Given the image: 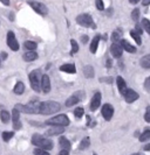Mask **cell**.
Instances as JSON below:
<instances>
[{
  "instance_id": "obj_1",
  "label": "cell",
  "mask_w": 150,
  "mask_h": 155,
  "mask_svg": "<svg viewBox=\"0 0 150 155\" xmlns=\"http://www.w3.org/2000/svg\"><path fill=\"white\" fill-rule=\"evenodd\" d=\"M32 143L35 147L42 148V149H46V150H51V149H53V147H54V143H53L52 140L47 139V138H44L40 134H33V137H32Z\"/></svg>"
},
{
  "instance_id": "obj_2",
  "label": "cell",
  "mask_w": 150,
  "mask_h": 155,
  "mask_svg": "<svg viewBox=\"0 0 150 155\" xmlns=\"http://www.w3.org/2000/svg\"><path fill=\"white\" fill-rule=\"evenodd\" d=\"M61 110V105L56 101H42L40 105V113L41 114H54L56 112H59Z\"/></svg>"
},
{
  "instance_id": "obj_3",
  "label": "cell",
  "mask_w": 150,
  "mask_h": 155,
  "mask_svg": "<svg viewBox=\"0 0 150 155\" xmlns=\"http://www.w3.org/2000/svg\"><path fill=\"white\" fill-rule=\"evenodd\" d=\"M41 78H42V75H41V71L39 69L33 70L31 74H30L31 87L34 91H37V92L41 91Z\"/></svg>"
},
{
  "instance_id": "obj_4",
  "label": "cell",
  "mask_w": 150,
  "mask_h": 155,
  "mask_svg": "<svg viewBox=\"0 0 150 155\" xmlns=\"http://www.w3.org/2000/svg\"><path fill=\"white\" fill-rule=\"evenodd\" d=\"M40 105L41 103L38 101H34L28 103L27 105H16V109H21L23 112L25 113H30V114H37L40 113Z\"/></svg>"
},
{
  "instance_id": "obj_5",
  "label": "cell",
  "mask_w": 150,
  "mask_h": 155,
  "mask_svg": "<svg viewBox=\"0 0 150 155\" xmlns=\"http://www.w3.org/2000/svg\"><path fill=\"white\" fill-rule=\"evenodd\" d=\"M69 119L66 114H59V116L53 117L52 119H48L46 121V125H49V126H68L69 125Z\"/></svg>"
},
{
  "instance_id": "obj_6",
  "label": "cell",
  "mask_w": 150,
  "mask_h": 155,
  "mask_svg": "<svg viewBox=\"0 0 150 155\" xmlns=\"http://www.w3.org/2000/svg\"><path fill=\"white\" fill-rule=\"evenodd\" d=\"M76 22L79 23L80 26L86 27V28H89V27L90 28H96L93 18L89 15V14H80V15H78Z\"/></svg>"
},
{
  "instance_id": "obj_7",
  "label": "cell",
  "mask_w": 150,
  "mask_h": 155,
  "mask_svg": "<svg viewBox=\"0 0 150 155\" xmlns=\"http://www.w3.org/2000/svg\"><path fill=\"white\" fill-rule=\"evenodd\" d=\"M28 5L31 6L38 14H40V15L45 16L48 14V8L46 7V5H44L42 2H39V1H32V0H30L28 1Z\"/></svg>"
},
{
  "instance_id": "obj_8",
  "label": "cell",
  "mask_w": 150,
  "mask_h": 155,
  "mask_svg": "<svg viewBox=\"0 0 150 155\" xmlns=\"http://www.w3.org/2000/svg\"><path fill=\"white\" fill-rule=\"evenodd\" d=\"M83 98H85V93L82 92V91H78V92L74 93L72 97H69V98L66 101V106L71 107V106H73V105L78 104L80 101H82Z\"/></svg>"
},
{
  "instance_id": "obj_9",
  "label": "cell",
  "mask_w": 150,
  "mask_h": 155,
  "mask_svg": "<svg viewBox=\"0 0 150 155\" xmlns=\"http://www.w3.org/2000/svg\"><path fill=\"white\" fill-rule=\"evenodd\" d=\"M7 45L13 51L19 50V42H18V40L16 39L14 33H13L12 31H9L7 33Z\"/></svg>"
},
{
  "instance_id": "obj_10",
  "label": "cell",
  "mask_w": 150,
  "mask_h": 155,
  "mask_svg": "<svg viewBox=\"0 0 150 155\" xmlns=\"http://www.w3.org/2000/svg\"><path fill=\"white\" fill-rule=\"evenodd\" d=\"M101 113H102V117L107 120V121H109L113 116H114V107H113V105L110 104H104L102 106V110H101Z\"/></svg>"
},
{
  "instance_id": "obj_11",
  "label": "cell",
  "mask_w": 150,
  "mask_h": 155,
  "mask_svg": "<svg viewBox=\"0 0 150 155\" xmlns=\"http://www.w3.org/2000/svg\"><path fill=\"white\" fill-rule=\"evenodd\" d=\"M123 96H124V99L128 104H131V103H134L135 101H137L140 98V94L136 91H134L133 89H127Z\"/></svg>"
},
{
  "instance_id": "obj_12",
  "label": "cell",
  "mask_w": 150,
  "mask_h": 155,
  "mask_svg": "<svg viewBox=\"0 0 150 155\" xmlns=\"http://www.w3.org/2000/svg\"><path fill=\"white\" fill-rule=\"evenodd\" d=\"M12 120H13V128L14 130H20L23 127V124L20 121V112L16 107H14L13 112H12Z\"/></svg>"
},
{
  "instance_id": "obj_13",
  "label": "cell",
  "mask_w": 150,
  "mask_h": 155,
  "mask_svg": "<svg viewBox=\"0 0 150 155\" xmlns=\"http://www.w3.org/2000/svg\"><path fill=\"white\" fill-rule=\"evenodd\" d=\"M122 53H123V48L121 46V43L113 42V45L110 46V54L113 55V57L120 58L122 56Z\"/></svg>"
},
{
  "instance_id": "obj_14",
  "label": "cell",
  "mask_w": 150,
  "mask_h": 155,
  "mask_svg": "<svg viewBox=\"0 0 150 155\" xmlns=\"http://www.w3.org/2000/svg\"><path fill=\"white\" fill-rule=\"evenodd\" d=\"M101 98H102V96L100 92H96L93 96V98L90 101V110L92 111H96L99 109V106L101 105Z\"/></svg>"
},
{
  "instance_id": "obj_15",
  "label": "cell",
  "mask_w": 150,
  "mask_h": 155,
  "mask_svg": "<svg viewBox=\"0 0 150 155\" xmlns=\"http://www.w3.org/2000/svg\"><path fill=\"white\" fill-rule=\"evenodd\" d=\"M41 90L45 93H48L51 91V81L48 75H42L41 78Z\"/></svg>"
},
{
  "instance_id": "obj_16",
  "label": "cell",
  "mask_w": 150,
  "mask_h": 155,
  "mask_svg": "<svg viewBox=\"0 0 150 155\" xmlns=\"http://www.w3.org/2000/svg\"><path fill=\"white\" fill-rule=\"evenodd\" d=\"M63 132H65V128H63V126H52V128H49L47 132H46V135H48V137L61 135Z\"/></svg>"
},
{
  "instance_id": "obj_17",
  "label": "cell",
  "mask_w": 150,
  "mask_h": 155,
  "mask_svg": "<svg viewBox=\"0 0 150 155\" xmlns=\"http://www.w3.org/2000/svg\"><path fill=\"white\" fill-rule=\"evenodd\" d=\"M120 43H121V46L123 48V50H126L127 53H131V54H133V53H136V47H134L133 45H130L127 40L122 39Z\"/></svg>"
},
{
  "instance_id": "obj_18",
  "label": "cell",
  "mask_w": 150,
  "mask_h": 155,
  "mask_svg": "<svg viewBox=\"0 0 150 155\" xmlns=\"http://www.w3.org/2000/svg\"><path fill=\"white\" fill-rule=\"evenodd\" d=\"M116 84H117L120 93H121V94H124V92H126V90H127V83L124 82L123 77L117 76V78H116Z\"/></svg>"
},
{
  "instance_id": "obj_19",
  "label": "cell",
  "mask_w": 150,
  "mask_h": 155,
  "mask_svg": "<svg viewBox=\"0 0 150 155\" xmlns=\"http://www.w3.org/2000/svg\"><path fill=\"white\" fill-rule=\"evenodd\" d=\"M59 145H60V148H61V149H67V150H71V147H72L71 141L67 139V138H65V137L59 138Z\"/></svg>"
},
{
  "instance_id": "obj_20",
  "label": "cell",
  "mask_w": 150,
  "mask_h": 155,
  "mask_svg": "<svg viewBox=\"0 0 150 155\" xmlns=\"http://www.w3.org/2000/svg\"><path fill=\"white\" fill-rule=\"evenodd\" d=\"M60 70L63 72H67V74H75L76 72V68L73 63H68V64H63L60 67Z\"/></svg>"
},
{
  "instance_id": "obj_21",
  "label": "cell",
  "mask_w": 150,
  "mask_h": 155,
  "mask_svg": "<svg viewBox=\"0 0 150 155\" xmlns=\"http://www.w3.org/2000/svg\"><path fill=\"white\" fill-rule=\"evenodd\" d=\"M37 58H38V54L34 50H30L28 53H25L24 54V60L26 62H32V61H34Z\"/></svg>"
},
{
  "instance_id": "obj_22",
  "label": "cell",
  "mask_w": 150,
  "mask_h": 155,
  "mask_svg": "<svg viewBox=\"0 0 150 155\" xmlns=\"http://www.w3.org/2000/svg\"><path fill=\"white\" fill-rule=\"evenodd\" d=\"M83 75H85L86 78H93L95 75L94 68H93L92 65H86V67L83 68Z\"/></svg>"
},
{
  "instance_id": "obj_23",
  "label": "cell",
  "mask_w": 150,
  "mask_h": 155,
  "mask_svg": "<svg viewBox=\"0 0 150 155\" xmlns=\"http://www.w3.org/2000/svg\"><path fill=\"white\" fill-rule=\"evenodd\" d=\"M140 64L144 69H150V54L143 56L142 58L140 60Z\"/></svg>"
},
{
  "instance_id": "obj_24",
  "label": "cell",
  "mask_w": 150,
  "mask_h": 155,
  "mask_svg": "<svg viewBox=\"0 0 150 155\" xmlns=\"http://www.w3.org/2000/svg\"><path fill=\"white\" fill-rule=\"evenodd\" d=\"M99 42H100V35H96L94 39L92 40V43H90V51H92V54L96 53L97 47H99Z\"/></svg>"
},
{
  "instance_id": "obj_25",
  "label": "cell",
  "mask_w": 150,
  "mask_h": 155,
  "mask_svg": "<svg viewBox=\"0 0 150 155\" xmlns=\"http://www.w3.org/2000/svg\"><path fill=\"white\" fill-rule=\"evenodd\" d=\"M13 92L16 94H23L25 92V84L23 82H18L13 89Z\"/></svg>"
},
{
  "instance_id": "obj_26",
  "label": "cell",
  "mask_w": 150,
  "mask_h": 155,
  "mask_svg": "<svg viewBox=\"0 0 150 155\" xmlns=\"http://www.w3.org/2000/svg\"><path fill=\"white\" fill-rule=\"evenodd\" d=\"M89 146H90V139L88 137H86V138H83V139L81 140V142H80L79 145V149L83 150V149H87Z\"/></svg>"
},
{
  "instance_id": "obj_27",
  "label": "cell",
  "mask_w": 150,
  "mask_h": 155,
  "mask_svg": "<svg viewBox=\"0 0 150 155\" xmlns=\"http://www.w3.org/2000/svg\"><path fill=\"white\" fill-rule=\"evenodd\" d=\"M0 119H1V121L4 124H7L8 121H9L11 117H9V113H8L6 110H1L0 111Z\"/></svg>"
},
{
  "instance_id": "obj_28",
  "label": "cell",
  "mask_w": 150,
  "mask_h": 155,
  "mask_svg": "<svg viewBox=\"0 0 150 155\" xmlns=\"http://www.w3.org/2000/svg\"><path fill=\"white\" fill-rule=\"evenodd\" d=\"M130 35H131V38L135 40V42H136V45H141L142 43V40H141V35L137 33V31L133 29V31H130Z\"/></svg>"
},
{
  "instance_id": "obj_29",
  "label": "cell",
  "mask_w": 150,
  "mask_h": 155,
  "mask_svg": "<svg viewBox=\"0 0 150 155\" xmlns=\"http://www.w3.org/2000/svg\"><path fill=\"white\" fill-rule=\"evenodd\" d=\"M140 141L141 142H144V141H148L150 140V128H145V131L140 135Z\"/></svg>"
},
{
  "instance_id": "obj_30",
  "label": "cell",
  "mask_w": 150,
  "mask_h": 155,
  "mask_svg": "<svg viewBox=\"0 0 150 155\" xmlns=\"http://www.w3.org/2000/svg\"><path fill=\"white\" fill-rule=\"evenodd\" d=\"M111 40H113V42L120 43L121 40H122V34H121V31H114V33H113V36H111Z\"/></svg>"
},
{
  "instance_id": "obj_31",
  "label": "cell",
  "mask_w": 150,
  "mask_h": 155,
  "mask_svg": "<svg viewBox=\"0 0 150 155\" xmlns=\"http://www.w3.org/2000/svg\"><path fill=\"white\" fill-rule=\"evenodd\" d=\"M24 47L26 49H28V50H35L38 46H37V43L33 42V41H26L24 43Z\"/></svg>"
},
{
  "instance_id": "obj_32",
  "label": "cell",
  "mask_w": 150,
  "mask_h": 155,
  "mask_svg": "<svg viewBox=\"0 0 150 155\" xmlns=\"http://www.w3.org/2000/svg\"><path fill=\"white\" fill-rule=\"evenodd\" d=\"M141 25H142L143 29L150 35V20H148V19H142V23Z\"/></svg>"
},
{
  "instance_id": "obj_33",
  "label": "cell",
  "mask_w": 150,
  "mask_h": 155,
  "mask_svg": "<svg viewBox=\"0 0 150 155\" xmlns=\"http://www.w3.org/2000/svg\"><path fill=\"white\" fill-rule=\"evenodd\" d=\"M71 45H72V50H71V55L76 54L79 51V46H78V42L75 40H71Z\"/></svg>"
},
{
  "instance_id": "obj_34",
  "label": "cell",
  "mask_w": 150,
  "mask_h": 155,
  "mask_svg": "<svg viewBox=\"0 0 150 155\" xmlns=\"http://www.w3.org/2000/svg\"><path fill=\"white\" fill-rule=\"evenodd\" d=\"M13 137H14V132H4L2 133V140H4L5 142L9 141Z\"/></svg>"
},
{
  "instance_id": "obj_35",
  "label": "cell",
  "mask_w": 150,
  "mask_h": 155,
  "mask_svg": "<svg viewBox=\"0 0 150 155\" xmlns=\"http://www.w3.org/2000/svg\"><path fill=\"white\" fill-rule=\"evenodd\" d=\"M85 114V110L83 107H78V109L74 110V116L76 118H81V117Z\"/></svg>"
},
{
  "instance_id": "obj_36",
  "label": "cell",
  "mask_w": 150,
  "mask_h": 155,
  "mask_svg": "<svg viewBox=\"0 0 150 155\" xmlns=\"http://www.w3.org/2000/svg\"><path fill=\"white\" fill-rule=\"evenodd\" d=\"M34 155H49L46 149H42V148H35L34 149Z\"/></svg>"
},
{
  "instance_id": "obj_37",
  "label": "cell",
  "mask_w": 150,
  "mask_h": 155,
  "mask_svg": "<svg viewBox=\"0 0 150 155\" xmlns=\"http://www.w3.org/2000/svg\"><path fill=\"white\" fill-rule=\"evenodd\" d=\"M131 19H133L134 21H137V20L140 19V9H138V8H135L134 11L131 12Z\"/></svg>"
},
{
  "instance_id": "obj_38",
  "label": "cell",
  "mask_w": 150,
  "mask_h": 155,
  "mask_svg": "<svg viewBox=\"0 0 150 155\" xmlns=\"http://www.w3.org/2000/svg\"><path fill=\"white\" fill-rule=\"evenodd\" d=\"M95 4H96V8L99 11H103L104 9V4H103L102 0H95Z\"/></svg>"
},
{
  "instance_id": "obj_39",
  "label": "cell",
  "mask_w": 150,
  "mask_h": 155,
  "mask_svg": "<svg viewBox=\"0 0 150 155\" xmlns=\"http://www.w3.org/2000/svg\"><path fill=\"white\" fill-rule=\"evenodd\" d=\"M144 120L147 121V123H150V105L147 107L145 110V114H144Z\"/></svg>"
},
{
  "instance_id": "obj_40",
  "label": "cell",
  "mask_w": 150,
  "mask_h": 155,
  "mask_svg": "<svg viewBox=\"0 0 150 155\" xmlns=\"http://www.w3.org/2000/svg\"><path fill=\"white\" fill-rule=\"evenodd\" d=\"M144 89L147 91H150V77H148L144 81Z\"/></svg>"
},
{
  "instance_id": "obj_41",
  "label": "cell",
  "mask_w": 150,
  "mask_h": 155,
  "mask_svg": "<svg viewBox=\"0 0 150 155\" xmlns=\"http://www.w3.org/2000/svg\"><path fill=\"white\" fill-rule=\"evenodd\" d=\"M141 27H142V25H136V29H135L140 35L142 34V28H141Z\"/></svg>"
},
{
  "instance_id": "obj_42",
  "label": "cell",
  "mask_w": 150,
  "mask_h": 155,
  "mask_svg": "<svg viewBox=\"0 0 150 155\" xmlns=\"http://www.w3.org/2000/svg\"><path fill=\"white\" fill-rule=\"evenodd\" d=\"M59 155H69V150H67V149H61Z\"/></svg>"
},
{
  "instance_id": "obj_43",
  "label": "cell",
  "mask_w": 150,
  "mask_h": 155,
  "mask_svg": "<svg viewBox=\"0 0 150 155\" xmlns=\"http://www.w3.org/2000/svg\"><path fill=\"white\" fill-rule=\"evenodd\" d=\"M101 81H104V83H111L113 78H111V77H108V78H101Z\"/></svg>"
},
{
  "instance_id": "obj_44",
  "label": "cell",
  "mask_w": 150,
  "mask_h": 155,
  "mask_svg": "<svg viewBox=\"0 0 150 155\" xmlns=\"http://www.w3.org/2000/svg\"><path fill=\"white\" fill-rule=\"evenodd\" d=\"M0 57H1V60H6V58H7V53L2 51V53H1V55H0Z\"/></svg>"
},
{
  "instance_id": "obj_45",
  "label": "cell",
  "mask_w": 150,
  "mask_h": 155,
  "mask_svg": "<svg viewBox=\"0 0 150 155\" xmlns=\"http://www.w3.org/2000/svg\"><path fill=\"white\" fill-rule=\"evenodd\" d=\"M142 5H143V6H149L150 0H142Z\"/></svg>"
},
{
  "instance_id": "obj_46",
  "label": "cell",
  "mask_w": 150,
  "mask_h": 155,
  "mask_svg": "<svg viewBox=\"0 0 150 155\" xmlns=\"http://www.w3.org/2000/svg\"><path fill=\"white\" fill-rule=\"evenodd\" d=\"M81 41H82L83 43H87V41H88V36H87V35H83V36H82V39H81Z\"/></svg>"
},
{
  "instance_id": "obj_47",
  "label": "cell",
  "mask_w": 150,
  "mask_h": 155,
  "mask_svg": "<svg viewBox=\"0 0 150 155\" xmlns=\"http://www.w3.org/2000/svg\"><path fill=\"white\" fill-rule=\"evenodd\" d=\"M106 67H107V68H110L111 67V60H107V62H106Z\"/></svg>"
},
{
  "instance_id": "obj_48",
  "label": "cell",
  "mask_w": 150,
  "mask_h": 155,
  "mask_svg": "<svg viewBox=\"0 0 150 155\" xmlns=\"http://www.w3.org/2000/svg\"><path fill=\"white\" fill-rule=\"evenodd\" d=\"M0 1H1L4 5H6V6H8V5H9V0H0Z\"/></svg>"
},
{
  "instance_id": "obj_49",
  "label": "cell",
  "mask_w": 150,
  "mask_h": 155,
  "mask_svg": "<svg viewBox=\"0 0 150 155\" xmlns=\"http://www.w3.org/2000/svg\"><path fill=\"white\" fill-rule=\"evenodd\" d=\"M129 2L133 4V5H136L137 2H140V0H129Z\"/></svg>"
},
{
  "instance_id": "obj_50",
  "label": "cell",
  "mask_w": 150,
  "mask_h": 155,
  "mask_svg": "<svg viewBox=\"0 0 150 155\" xmlns=\"http://www.w3.org/2000/svg\"><path fill=\"white\" fill-rule=\"evenodd\" d=\"M143 149H144V150H150V143L149 145H145V146L143 147Z\"/></svg>"
},
{
  "instance_id": "obj_51",
  "label": "cell",
  "mask_w": 150,
  "mask_h": 155,
  "mask_svg": "<svg viewBox=\"0 0 150 155\" xmlns=\"http://www.w3.org/2000/svg\"><path fill=\"white\" fill-rule=\"evenodd\" d=\"M131 155H141V154H138V153H136V154H131Z\"/></svg>"
},
{
  "instance_id": "obj_52",
  "label": "cell",
  "mask_w": 150,
  "mask_h": 155,
  "mask_svg": "<svg viewBox=\"0 0 150 155\" xmlns=\"http://www.w3.org/2000/svg\"><path fill=\"white\" fill-rule=\"evenodd\" d=\"M93 155H97V154H96V153H93Z\"/></svg>"
},
{
  "instance_id": "obj_53",
  "label": "cell",
  "mask_w": 150,
  "mask_h": 155,
  "mask_svg": "<svg viewBox=\"0 0 150 155\" xmlns=\"http://www.w3.org/2000/svg\"><path fill=\"white\" fill-rule=\"evenodd\" d=\"M0 62H1V60H0Z\"/></svg>"
}]
</instances>
